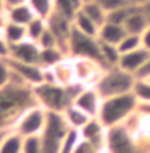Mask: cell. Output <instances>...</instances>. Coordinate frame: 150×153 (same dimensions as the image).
Returning a JSON list of instances; mask_svg holds the SVG:
<instances>
[{
	"mask_svg": "<svg viewBox=\"0 0 150 153\" xmlns=\"http://www.w3.org/2000/svg\"><path fill=\"white\" fill-rule=\"evenodd\" d=\"M37 105L32 87L11 71V81L0 89V131H10L28 108Z\"/></svg>",
	"mask_w": 150,
	"mask_h": 153,
	"instance_id": "6da1fadb",
	"label": "cell"
},
{
	"mask_svg": "<svg viewBox=\"0 0 150 153\" xmlns=\"http://www.w3.org/2000/svg\"><path fill=\"white\" fill-rule=\"evenodd\" d=\"M137 103H139V100H137L134 92L107 97L103 98L102 106H100L99 119L103 123L105 127L124 124L136 114Z\"/></svg>",
	"mask_w": 150,
	"mask_h": 153,
	"instance_id": "7a4b0ae2",
	"label": "cell"
},
{
	"mask_svg": "<svg viewBox=\"0 0 150 153\" xmlns=\"http://www.w3.org/2000/svg\"><path fill=\"white\" fill-rule=\"evenodd\" d=\"M137 77L132 73L116 66H108L103 69L100 77L95 81V89L102 95V98L113 97V95H121L128 92H134Z\"/></svg>",
	"mask_w": 150,
	"mask_h": 153,
	"instance_id": "3957f363",
	"label": "cell"
},
{
	"mask_svg": "<svg viewBox=\"0 0 150 153\" xmlns=\"http://www.w3.org/2000/svg\"><path fill=\"white\" fill-rule=\"evenodd\" d=\"M105 150L108 153H145L150 148L124 123L113 127H107Z\"/></svg>",
	"mask_w": 150,
	"mask_h": 153,
	"instance_id": "277c9868",
	"label": "cell"
},
{
	"mask_svg": "<svg viewBox=\"0 0 150 153\" xmlns=\"http://www.w3.org/2000/svg\"><path fill=\"white\" fill-rule=\"evenodd\" d=\"M69 129L71 127L68 126L63 113L47 111V123H45L44 132L40 134L42 153H60L61 142Z\"/></svg>",
	"mask_w": 150,
	"mask_h": 153,
	"instance_id": "5b68a950",
	"label": "cell"
},
{
	"mask_svg": "<svg viewBox=\"0 0 150 153\" xmlns=\"http://www.w3.org/2000/svg\"><path fill=\"white\" fill-rule=\"evenodd\" d=\"M37 105L44 106L47 111H58L61 113L68 105H71L68 89L61 84H50V82H40L32 87Z\"/></svg>",
	"mask_w": 150,
	"mask_h": 153,
	"instance_id": "8992f818",
	"label": "cell"
},
{
	"mask_svg": "<svg viewBox=\"0 0 150 153\" xmlns=\"http://www.w3.org/2000/svg\"><path fill=\"white\" fill-rule=\"evenodd\" d=\"M68 56H71V58H90L105 66L102 50H100L99 37L82 34V32H79L74 27H73L71 37H69V42H68Z\"/></svg>",
	"mask_w": 150,
	"mask_h": 153,
	"instance_id": "52a82bcc",
	"label": "cell"
},
{
	"mask_svg": "<svg viewBox=\"0 0 150 153\" xmlns=\"http://www.w3.org/2000/svg\"><path fill=\"white\" fill-rule=\"evenodd\" d=\"M45 123H47V110L40 105H34L21 114L13 129L23 137H32L42 134Z\"/></svg>",
	"mask_w": 150,
	"mask_h": 153,
	"instance_id": "ba28073f",
	"label": "cell"
},
{
	"mask_svg": "<svg viewBox=\"0 0 150 153\" xmlns=\"http://www.w3.org/2000/svg\"><path fill=\"white\" fill-rule=\"evenodd\" d=\"M47 27L57 37L58 45L68 53V42H69V37H71V32H73V19L55 10L47 18Z\"/></svg>",
	"mask_w": 150,
	"mask_h": 153,
	"instance_id": "9c48e42d",
	"label": "cell"
},
{
	"mask_svg": "<svg viewBox=\"0 0 150 153\" xmlns=\"http://www.w3.org/2000/svg\"><path fill=\"white\" fill-rule=\"evenodd\" d=\"M73 65L76 81L84 85H94L95 81L99 79L100 74L105 69V66L102 63L90 58H73Z\"/></svg>",
	"mask_w": 150,
	"mask_h": 153,
	"instance_id": "30bf717a",
	"label": "cell"
},
{
	"mask_svg": "<svg viewBox=\"0 0 150 153\" xmlns=\"http://www.w3.org/2000/svg\"><path fill=\"white\" fill-rule=\"evenodd\" d=\"M8 65H10L13 74L19 77L23 82H26L28 85L34 87V85L44 82V68L39 65H32V63H23V61L13 60V58H7Z\"/></svg>",
	"mask_w": 150,
	"mask_h": 153,
	"instance_id": "8fae6325",
	"label": "cell"
},
{
	"mask_svg": "<svg viewBox=\"0 0 150 153\" xmlns=\"http://www.w3.org/2000/svg\"><path fill=\"white\" fill-rule=\"evenodd\" d=\"M102 95L99 94V90L95 89V85H86L84 89L79 92V95L74 98V105L79 106L82 111H86L89 116H99L100 106H102Z\"/></svg>",
	"mask_w": 150,
	"mask_h": 153,
	"instance_id": "7c38bea8",
	"label": "cell"
},
{
	"mask_svg": "<svg viewBox=\"0 0 150 153\" xmlns=\"http://www.w3.org/2000/svg\"><path fill=\"white\" fill-rule=\"evenodd\" d=\"M39 55H40L39 44L31 39H24L18 44L10 45V55H8V58L23 61V63L39 65Z\"/></svg>",
	"mask_w": 150,
	"mask_h": 153,
	"instance_id": "4fadbf2b",
	"label": "cell"
},
{
	"mask_svg": "<svg viewBox=\"0 0 150 153\" xmlns=\"http://www.w3.org/2000/svg\"><path fill=\"white\" fill-rule=\"evenodd\" d=\"M81 139H86L89 142L95 143L99 148L105 150V135H107V127L103 126V123L99 119V116L90 118L84 126L79 129Z\"/></svg>",
	"mask_w": 150,
	"mask_h": 153,
	"instance_id": "5bb4252c",
	"label": "cell"
},
{
	"mask_svg": "<svg viewBox=\"0 0 150 153\" xmlns=\"http://www.w3.org/2000/svg\"><path fill=\"white\" fill-rule=\"evenodd\" d=\"M150 58V52L144 47H139L132 52L128 53H121V58H119L118 66L126 71L132 73L134 76H137V73L140 71V68L145 65V61Z\"/></svg>",
	"mask_w": 150,
	"mask_h": 153,
	"instance_id": "9a60e30c",
	"label": "cell"
},
{
	"mask_svg": "<svg viewBox=\"0 0 150 153\" xmlns=\"http://www.w3.org/2000/svg\"><path fill=\"white\" fill-rule=\"evenodd\" d=\"M126 34L128 32H126V29H124L123 24H116V23L107 21L105 24H102L100 29H99V40L118 45Z\"/></svg>",
	"mask_w": 150,
	"mask_h": 153,
	"instance_id": "2e32d148",
	"label": "cell"
},
{
	"mask_svg": "<svg viewBox=\"0 0 150 153\" xmlns=\"http://www.w3.org/2000/svg\"><path fill=\"white\" fill-rule=\"evenodd\" d=\"M53 73H55V79L58 84L61 85H69L74 84L76 81V74H74V65H73V58L71 56H66L65 60H61L58 65L53 66Z\"/></svg>",
	"mask_w": 150,
	"mask_h": 153,
	"instance_id": "e0dca14e",
	"label": "cell"
},
{
	"mask_svg": "<svg viewBox=\"0 0 150 153\" xmlns=\"http://www.w3.org/2000/svg\"><path fill=\"white\" fill-rule=\"evenodd\" d=\"M123 26H124V29H126L128 34H136V36H140L150 26L147 16L144 15L142 10H140V5L136 7V10L129 15V18L124 21Z\"/></svg>",
	"mask_w": 150,
	"mask_h": 153,
	"instance_id": "ac0fdd59",
	"label": "cell"
},
{
	"mask_svg": "<svg viewBox=\"0 0 150 153\" xmlns=\"http://www.w3.org/2000/svg\"><path fill=\"white\" fill-rule=\"evenodd\" d=\"M7 19L8 21H13L23 26H28L32 19L36 18V13L32 11V8L29 7V3H21V5H15L5 10Z\"/></svg>",
	"mask_w": 150,
	"mask_h": 153,
	"instance_id": "d6986e66",
	"label": "cell"
},
{
	"mask_svg": "<svg viewBox=\"0 0 150 153\" xmlns=\"http://www.w3.org/2000/svg\"><path fill=\"white\" fill-rule=\"evenodd\" d=\"M63 113V116L66 119V123H68V126L71 127V129H81L84 124L89 121L92 116H89V114L86 113V111H82L79 106H76L74 103H71V105H68L66 108L61 111Z\"/></svg>",
	"mask_w": 150,
	"mask_h": 153,
	"instance_id": "ffe728a7",
	"label": "cell"
},
{
	"mask_svg": "<svg viewBox=\"0 0 150 153\" xmlns=\"http://www.w3.org/2000/svg\"><path fill=\"white\" fill-rule=\"evenodd\" d=\"M73 27H74V29H78L79 32H82V34L92 36V37H99L100 26L95 21H92V19H90L82 10H79L78 13L73 16Z\"/></svg>",
	"mask_w": 150,
	"mask_h": 153,
	"instance_id": "44dd1931",
	"label": "cell"
},
{
	"mask_svg": "<svg viewBox=\"0 0 150 153\" xmlns=\"http://www.w3.org/2000/svg\"><path fill=\"white\" fill-rule=\"evenodd\" d=\"M68 56L63 48L60 47H49V48H40V55H39V66L42 68H53L55 65H58L61 60H65Z\"/></svg>",
	"mask_w": 150,
	"mask_h": 153,
	"instance_id": "7402d4cb",
	"label": "cell"
},
{
	"mask_svg": "<svg viewBox=\"0 0 150 153\" xmlns=\"http://www.w3.org/2000/svg\"><path fill=\"white\" fill-rule=\"evenodd\" d=\"M0 34L3 36V39L8 42V45L18 44V42H21V40L28 39L26 26L18 24V23H13V21H8V19H7V24L3 26V29H2Z\"/></svg>",
	"mask_w": 150,
	"mask_h": 153,
	"instance_id": "603a6c76",
	"label": "cell"
},
{
	"mask_svg": "<svg viewBox=\"0 0 150 153\" xmlns=\"http://www.w3.org/2000/svg\"><path fill=\"white\" fill-rule=\"evenodd\" d=\"M24 137L15 129H10L0 143V153H23Z\"/></svg>",
	"mask_w": 150,
	"mask_h": 153,
	"instance_id": "cb8c5ba5",
	"label": "cell"
},
{
	"mask_svg": "<svg viewBox=\"0 0 150 153\" xmlns=\"http://www.w3.org/2000/svg\"><path fill=\"white\" fill-rule=\"evenodd\" d=\"M81 10L84 11V13L89 16L92 21L97 23L99 26H102V24L107 23V16H108V13H107L105 8H103V7L97 2V0H94V2H86L84 5H82Z\"/></svg>",
	"mask_w": 150,
	"mask_h": 153,
	"instance_id": "d4e9b609",
	"label": "cell"
},
{
	"mask_svg": "<svg viewBox=\"0 0 150 153\" xmlns=\"http://www.w3.org/2000/svg\"><path fill=\"white\" fill-rule=\"evenodd\" d=\"M100 50H102V56H103V63L105 66H116L119 63V58H121V52H119V47L115 44H108V42H102L100 40Z\"/></svg>",
	"mask_w": 150,
	"mask_h": 153,
	"instance_id": "484cf974",
	"label": "cell"
},
{
	"mask_svg": "<svg viewBox=\"0 0 150 153\" xmlns=\"http://www.w3.org/2000/svg\"><path fill=\"white\" fill-rule=\"evenodd\" d=\"M28 3L36 13V16L44 19H47L55 11V0H28Z\"/></svg>",
	"mask_w": 150,
	"mask_h": 153,
	"instance_id": "4316f807",
	"label": "cell"
},
{
	"mask_svg": "<svg viewBox=\"0 0 150 153\" xmlns=\"http://www.w3.org/2000/svg\"><path fill=\"white\" fill-rule=\"evenodd\" d=\"M45 31H47V19L39 18V16H36V18L26 26L28 39L34 40V42H39V39L42 37V34Z\"/></svg>",
	"mask_w": 150,
	"mask_h": 153,
	"instance_id": "83f0119b",
	"label": "cell"
},
{
	"mask_svg": "<svg viewBox=\"0 0 150 153\" xmlns=\"http://www.w3.org/2000/svg\"><path fill=\"white\" fill-rule=\"evenodd\" d=\"M136 7L137 5L132 3V5H126V7L118 8V10L110 11L108 16H107V21H111V23H116V24H124V21L129 18V15L136 10Z\"/></svg>",
	"mask_w": 150,
	"mask_h": 153,
	"instance_id": "f1b7e54d",
	"label": "cell"
},
{
	"mask_svg": "<svg viewBox=\"0 0 150 153\" xmlns=\"http://www.w3.org/2000/svg\"><path fill=\"white\" fill-rule=\"evenodd\" d=\"M79 140H81V134H79V131L78 129H69L68 134L65 135L63 142H61L60 153H74V148H76Z\"/></svg>",
	"mask_w": 150,
	"mask_h": 153,
	"instance_id": "f546056e",
	"label": "cell"
},
{
	"mask_svg": "<svg viewBox=\"0 0 150 153\" xmlns=\"http://www.w3.org/2000/svg\"><path fill=\"white\" fill-rule=\"evenodd\" d=\"M119 47V52L121 53H128V52H132L136 48L142 47V40H140V36H136V34H126L123 37V40L118 44Z\"/></svg>",
	"mask_w": 150,
	"mask_h": 153,
	"instance_id": "4dcf8cb0",
	"label": "cell"
},
{
	"mask_svg": "<svg viewBox=\"0 0 150 153\" xmlns=\"http://www.w3.org/2000/svg\"><path fill=\"white\" fill-rule=\"evenodd\" d=\"M134 94H136L137 100L150 103V81L149 79H137Z\"/></svg>",
	"mask_w": 150,
	"mask_h": 153,
	"instance_id": "1f68e13d",
	"label": "cell"
},
{
	"mask_svg": "<svg viewBox=\"0 0 150 153\" xmlns=\"http://www.w3.org/2000/svg\"><path fill=\"white\" fill-rule=\"evenodd\" d=\"M23 153H42V142H40V135L24 137Z\"/></svg>",
	"mask_w": 150,
	"mask_h": 153,
	"instance_id": "d6a6232c",
	"label": "cell"
},
{
	"mask_svg": "<svg viewBox=\"0 0 150 153\" xmlns=\"http://www.w3.org/2000/svg\"><path fill=\"white\" fill-rule=\"evenodd\" d=\"M55 10L60 11L61 15L71 18V19H73V16L78 13V10L74 8L71 0H55Z\"/></svg>",
	"mask_w": 150,
	"mask_h": 153,
	"instance_id": "836d02e7",
	"label": "cell"
},
{
	"mask_svg": "<svg viewBox=\"0 0 150 153\" xmlns=\"http://www.w3.org/2000/svg\"><path fill=\"white\" fill-rule=\"evenodd\" d=\"M11 81V68L8 65L7 58H0V89L10 84Z\"/></svg>",
	"mask_w": 150,
	"mask_h": 153,
	"instance_id": "e575fe53",
	"label": "cell"
},
{
	"mask_svg": "<svg viewBox=\"0 0 150 153\" xmlns=\"http://www.w3.org/2000/svg\"><path fill=\"white\" fill-rule=\"evenodd\" d=\"M97 2L105 8L107 13H110V11H113V10H118V8H121V7L132 5V2H129V0H97Z\"/></svg>",
	"mask_w": 150,
	"mask_h": 153,
	"instance_id": "d590c367",
	"label": "cell"
},
{
	"mask_svg": "<svg viewBox=\"0 0 150 153\" xmlns=\"http://www.w3.org/2000/svg\"><path fill=\"white\" fill-rule=\"evenodd\" d=\"M99 152H102V148H99L95 143L89 142V140H86V139L79 140L76 148H74V153H99Z\"/></svg>",
	"mask_w": 150,
	"mask_h": 153,
	"instance_id": "8d00e7d4",
	"label": "cell"
},
{
	"mask_svg": "<svg viewBox=\"0 0 150 153\" xmlns=\"http://www.w3.org/2000/svg\"><path fill=\"white\" fill-rule=\"evenodd\" d=\"M39 47L40 48H49V47H60V45H58V40H57V37L52 34V31L49 29L47 27V31L44 32L42 34V37H40L39 39ZM61 48V47H60Z\"/></svg>",
	"mask_w": 150,
	"mask_h": 153,
	"instance_id": "74e56055",
	"label": "cell"
},
{
	"mask_svg": "<svg viewBox=\"0 0 150 153\" xmlns=\"http://www.w3.org/2000/svg\"><path fill=\"white\" fill-rule=\"evenodd\" d=\"M8 55H10V45L0 34V58H8Z\"/></svg>",
	"mask_w": 150,
	"mask_h": 153,
	"instance_id": "f35d334b",
	"label": "cell"
},
{
	"mask_svg": "<svg viewBox=\"0 0 150 153\" xmlns=\"http://www.w3.org/2000/svg\"><path fill=\"white\" fill-rule=\"evenodd\" d=\"M137 79H150V58L145 61V65L140 68V71L137 73Z\"/></svg>",
	"mask_w": 150,
	"mask_h": 153,
	"instance_id": "ab89813d",
	"label": "cell"
},
{
	"mask_svg": "<svg viewBox=\"0 0 150 153\" xmlns=\"http://www.w3.org/2000/svg\"><path fill=\"white\" fill-rule=\"evenodd\" d=\"M140 40H142V47L150 52V26L140 34Z\"/></svg>",
	"mask_w": 150,
	"mask_h": 153,
	"instance_id": "60d3db41",
	"label": "cell"
},
{
	"mask_svg": "<svg viewBox=\"0 0 150 153\" xmlns=\"http://www.w3.org/2000/svg\"><path fill=\"white\" fill-rule=\"evenodd\" d=\"M140 10L144 11V15H145V16H147L149 24H150V0H147V2H144L142 5H140Z\"/></svg>",
	"mask_w": 150,
	"mask_h": 153,
	"instance_id": "b9f144b4",
	"label": "cell"
},
{
	"mask_svg": "<svg viewBox=\"0 0 150 153\" xmlns=\"http://www.w3.org/2000/svg\"><path fill=\"white\" fill-rule=\"evenodd\" d=\"M5 2V7H15V5H21V3H28V0H3Z\"/></svg>",
	"mask_w": 150,
	"mask_h": 153,
	"instance_id": "7bdbcfd3",
	"label": "cell"
},
{
	"mask_svg": "<svg viewBox=\"0 0 150 153\" xmlns=\"http://www.w3.org/2000/svg\"><path fill=\"white\" fill-rule=\"evenodd\" d=\"M7 24V15L5 13H0V32H2L3 26Z\"/></svg>",
	"mask_w": 150,
	"mask_h": 153,
	"instance_id": "ee69618b",
	"label": "cell"
},
{
	"mask_svg": "<svg viewBox=\"0 0 150 153\" xmlns=\"http://www.w3.org/2000/svg\"><path fill=\"white\" fill-rule=\"evenodd\" d=\"M5 10H7L5 2H3V0H0V13H5Z\"/></svg>",
	"mask_w": 150,
	"mask_h": 153,
	"instance_id": "f6af8a7d",
	"label": "cell"
},
{
	"mask_svg": "<svg viewBox=\"0 0 150 153\" xmlns=\"http://www.w3.org/2000/svg\"><path fill=\"white\" fill-rule=\"evenodd\" d=\"M7 132H8V131H0V143H2V140H3V137H5Z\"/></svg>",
	"mask_w": 150,
	"mask_h": 153,
	"instance_id": "bcb514c9",
	"label": "cell"
},
{
	"mask_svg": "<svg viewBox=\"0 0 150 153\" xmlns=\"http://www.w3.org/2000/svg\"><path fill=\"white\" fill-rule=\"evenodd\" d=\"M134 2H136V5H142V3L147 2V0H134Z\"/></svg>",
	"mask_w": 150,
	"mask_h": 153,
	"instance_id": "7dc6e473",
	"label": "cell"
},
{
	"mask_svg": "<svg viewBox=\"0 0 150 153\" xmlns=\"http://www.w3.org/2000/svg\"><path fill=\"white\" fill-rule=\"evenodd\" d=\"M99 153H108L107 150H102V152H99Z\"/></svg>",
	"mask_w": 150,
	"mask_h": 153,
	"instance_id": "c3c4849f",
	"label": "cell"
},
{
	"mask_svg": "<svg viewBox=\"0 0 150 153\" xmlns=\"http://www.w3.org/2000/svg\"><path fill=\"white\" fill-rule=\"evenodd\" d=\"M86 2H94V0H84V3H86Z\"/></svg>",
	"mask_w": 150,
	"mask_h": 153,
	"instance_id": "681fc988",
	"label": "cell"
},
{
	"mask_svg": "<svg viewBox=\"0 0 150 153\" xmlns=\"http://www.w3.org/2000/svg\"><path fill=\"white\" fill-rule=\"evenodd\" d=\"M129 2H132V3H136V2H134V0H129Z\"/></svg>",
	"mask_w": 150,
	"mask_h": 153,
	"instance_id": "f907efd6",
	"label": "cell"
},
{
	"mask_svg": "<svg viewBox=\"0 0 150 153\" xmlns=\"http://www.w3.org/2000/svg\"><path fill=\"white\" fill-rule=\"evenodd\" d=\"M145 153H150V150H147V152H145Z\"/></svg>",
	"mask_w": 150,
	"mask_h": 153,
	"instance_id": "816d5d0a",
	"label": "cell"
},
{
	"mask_svg": "<svg viewBox=\"0 0 150 153\" xmlns=\"http://www.w3.org/2000/svg\"><path fill=\"white\" fill-rule=\"evenodd\" d=\"M149 81H150V79H149Z\"/></svg>",
	"mask_w": 150,
	"mask_h": 153,
	"instance_id": "f5cc1de1",
	"label": "cell"
}]
</instances>
